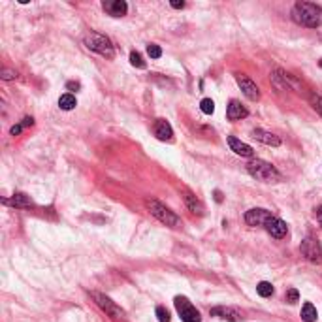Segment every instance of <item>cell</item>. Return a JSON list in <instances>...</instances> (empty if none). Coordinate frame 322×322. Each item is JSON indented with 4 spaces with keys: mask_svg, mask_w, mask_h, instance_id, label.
<instances>
[{
    "mask_svg": "<svg viewBox=\"0 0 322 322\" xmlns=\"http://www.w3.org/2000/svg\"><path fill=\"white\" fill-rule=\"evenodd\" d=\"M175 309L181 315V321L183 322H202V317H200V311L192 305V303L185 298V296H177L175 300Z\"/></svg>",
    "mask_w": 322,
    "mask_h": 322,
    "instance_id": "cell-5",
    "label": "cell"
},
{
    "mask_svg": "<svg viewBox=\"0 0 322 322\" xmlns=\"http://www.w3.org/2000/svg\"><path fill=\"white\" fill-rule=\"evenodd\" d=\"M211 315H213V317H218V319H222V321H228V322H239L241 321V313L237 311V309H232V307H224V305H220V307H213V309H211Z\"/></svg>",
    "mask_w": 322,
    "mask_h": 322,
    "instance_id": "cell-10",
    "label": "cell"
},
{
    "mask_svg": "<svg viewBox=\"0 0 322 322\" xmlns=\"http://www.w3.org/2000/svg\"><path fill=\"white\" fill-rule=\"evenodd\" d=\"M317 309H315V305L313 303H303V307H302V321L303 322H315L317 321Z\"/></svg>",
    "mask_w": 322,
    "mask_h": 322,
    "instance_id": "cell-19",
    "label": "cell"
},
{
    "mask_svg": "<svg viewBox=\"0 0 322 322\" xmlns=\"http://www.w3.org/2000/svg\"><path fill=\"white\" fill-rule=\"evenodd\" d=\"M66 87H68V89H70V91H74V89H76V91H77V89H79V87H81V85H79V83H76V81H70V83H68Z\"/></svg>",
    "mask_w": 322,
    "mask_h": 322,
    "instance_id": "cell-32",
    "label": "cell"
},
{
    "mask_svg": "<svg viewBox=\"0 0 322 322\" xmlns=\"http://www.w3.org/2000/svg\"><path fill=\"white\" fill-rule=\"evenodd\" d=\"M130 64L136 68H145V60H143V57L138 51H132L130 53Z\"/></svg>",
    "mask_w": 322,
    "mask_h": 322,
    "instance_id": "cell-23",
    "label": "cell"
},
{
    "mask_svg": "<svg viewBox=\"0 0 322 322\" xmlns=\"http://www.w3.org/2000/svg\"><path fill=\"white\" fill-rule=\"evenodd\" d=\"M317 218H319V222H321V226H322V206L319 208V211H317Z\"/></svg>",
    "mask_w": 322,
    "mask_h": 322,
    "instance_id": "cell-33",
    "label": "cell"
},
{
    "mask_svg": "<svg viewBox=\"0 0 322 322\" xmlns=\"http://www.w3.org/2000/svg\"><path fill=\"white\" fill-rule=\"evenodd\" d=\"M247 171H249L255 179L262 181V183H277V181L281 179V173L277 171V168L271 166L269 162L260 161V159L249 162V164H247Z\"/></svg>",
    "mask_w": 322,
    "mask_h": 322,
    "instance_id": "cell-2",
    "label": "cell"
},
{
    "mask_svg": "<svg viewBox=\"0 0 322 322\" xmlns=\"http://www.w3.org/2000/svg\"><path fill=\"white\" fill-rule=\"evenodd\" d=\"M21 124H23V126H32V124H34V119H32V117H25Z\"/></svg>",
    "mask_w": 322,
    "mask_h": 322,
    "instance_id": "cell-31",
    "label": "cell"
},
{
    "mask_svg": "<svg viewBox=\"0 0 322 322\" xmlns=\"http://www.w3.org/2000/svg\"><path fill=\"white\" fill-rule=\"evenodd\" d=\"M236 81H237V85H239V89L243 91V95H245L249 100H258V98H260V91H258V87H256V83H253L249 77L236 76Z\"/></svg>",
    "mask_w": 322,
    "mask_h": 322,
    "instance_id": "cell-9",
    "label": "cell"
},
{
    "mask_svg": "<svg viewBox=\"0 0 322 322\" xmlns=\"http://www.w3.org/2000/svg\"><path fill=\"white\" fill-rule=\"evenodd\" d=\"M21 130H23V124H15V126H11L10 132L13 134V136H17V134H21Z\"/></svg>",
    "mask_w": 322,
    "mask_h": 322,
    "instance_id": "cell-30",
    "label": "cell"
},
{
    "mask_svg": "<svg viewBox=\"0 0 322 322\" xmlns=\"http://www.w3.org/2000/svg\"><path fill=\"white\" fill-rule=\"evenodd\" d=\"M171 8L181 10V8H185V2H183V0H173V2H171Z\"/></svg>",
    "mask_w": 322,
    "mask_h": 322,
    "instance_id": "cell-29",
    "label": "cell"
},
{
    "mask_svg": "<svg viewBox=\"0 0 322 322\" xmlns=\"http://www.w3.org/2000/svg\"><path fill=\"white\" fill-rule=\"evenodd\" d=\"M309 102H311L313 109L317 111L319 115H322V96H317V95H311L309 98Z\"/></svg>",
    "mask_w": 322,
    "mask_h": 322,
    "instance_id": "cell-24",
    "label": "cell"
},
{
    "mask_svg": "<svg viewBox=\"0 0 322 322\" xmlns=\"http://www.w3.org/2000/svg\"><path fill=\"white\" fill-rule=\"evenodd\" d=\"M157 317H159V322H170V313L164 307H157Z\"/></svg>",
    "mask_w": 322,
    "mask_h": 322,
    "instance_id": "cell-27",
    "label": "cell"
},
{
    "mask_svg": "<svg viewBox=\"0 0 322 322\" xmlns=\"http://www.w3.org/2000/svg\"><path fill=\"white\" fill-rule=\"evenodd\" d=\"M4 204H10L13 208H30V206H32V200H30V196H27V194L17 192V194L11 196V200H4Z\"/></svg>",
    "mask_w": 322,
    "mask_h": 322,
    "instance_id": "cell-17",
    "label": "cell"
},
{
    "mask_svg": "<svg viewBox=\"0 0 322 322\" xmlns=\"http://www.w3.org/2000/svg\"><path fill=\"white\" fill-rule=\"evenodd\" d=\"M76 106H77L76 96L70 95V93H66V95H62L60 98H58V107H60V109H64V111H70V109H74Z\"/></svg>",
    "mask_w": 322,
    "mask_h": 322,
    "instance_id": "cell-18",
    "label": "cell"
},
{
    "mask_svg": "<svg viewBox=\"0 0 322 322\" xmlns=\"http://www.w3.org/2000/svg\"><path fill=\"white\" fill-rule=\"evenodd\" d=\"M2 79H13L15 77V72H11V70H2Z\"/></svg>",
    "mask_w": 322,
    "mask_h": 322,
    "instance_id": "cell-28",
    "label": "cell"
},
{
    "mask_svg": "<svg viewBox=\"0 0 322 322\" xmlns=\"http://www.w3.org/2000/svg\"><path fill=\"white\" fill-rule=\"evenodd\" d=\"M256 292H258V296H262V298H269L273 294V284L268 283V281H262V283H258V286H256Z\"/></svg>",
    "mask_w": 322,
    "mask_h": 322,
    "instance_id": "cell-21",
    "label": "cell"
},
{
    "mask_svg": "<svg viewBox=\"0 0 322 322\" xmlns=\"http://www.w3.org/2000/svg\"><path fill=\"white\" fill-rule=\"evenodd\" d=\"M93 298H95L96 305H98L107 317H111L113 321H124V311L115 302H111L107 296H104V294H100V292H93Z\"/></svg>",
    "mask_w": 322,
    "mask_h": 322,
    "instance_id": "cell-6",
    "label": "cell"
},
{
    "mask_svg": "<svg viewBox=\"0 0 322 322\" xmlns=\"http://www.w3.org/2000/svg\"><path fill=\"white\" fill-rule=\"evenodd\" d=\"M302 255L313 262V264H322V247L321 243L317 241V239H313V237H305L302 241Z\"/></svg>",
    "mask_w": 322,
    "mask_h": 322,
    "instance_id": "cell-7",
    "label": "cell"
},
{
    "mask_svg": "<svg viewBox=\"0 0 322 322\" xmlns=\"http://www.w3.org/2000/svg\"><path fill=\"white\" fill-rule=\"evenodd\" d=\"M83 42H85V46L91 49V51H95V53L102 55V57H107V58L115 57L113 44H111V40L107 38V36H104V34L91 32V34H87Z\"/></svg>",
    "mask_w": 322,
    "mask_h": 322,
    "instance_id": "cell-3",
    "label": "cell"
},
{
    "mask_svg": "<svg viewBox=\"0 0 322 322\" xmlns=\"http://www.w3.org/2000/svg\"><path fill=\"white\" fill-rule=\"evenodd\" d=\"M185 204L189 206V209L192 211V213H198V215L204 213V206L196 200V196H192V194H185Z\"/></svg>",
    "mask_w": 322,
    "mask_h": 322,
    "instance_id": "cell-20",
    "label": "cell"
},
{
    "mask_svg": "<svg viewBox=\"0 0 322 322\" xmlns=\"http://www.w3.org/2000/svg\"><path fill=\"white\" fill-rule=\"evenodd\" d=\"M200 109H202L206 115H211L215 111V102H213L211 98H204V100L200 102Z\"/></svg>",
    "mask_w": 322,
    "mask_h": 322,
    "instance_id": "cell-22",
    "label": "cell"
},
{
    "mask_svg": "<svg viewBox=\"0 0 322 322\" xmlns=\"http://www.w3.org/2000/svg\"><path fill=\"white\" fill-rule=\"evenodd\" d=\"M253 138H255V140H258V142L266 143V145H273V147L281 145L279 136L268 132V130H262V128H255V130H253Z\"/></svg>",
    "mask_w": 322,
    "mask_h": 322,
    "instance_id": "cell-14",
    "label": "cell"
},
{
    "mask_svg": "<svg viewBox=\"0 0 322 322\" xmlns=\"http://www.w3.org/2000/svg\"><path fill=\"white\" fill-rule=\"evenodd\" d=\"M284 296H286V302L288 303H296L298 300H300V292H298L296 288H288Z\"/></svg>",
    "mask_w": 322,
    "mask_h": 322,
    "instance_id": "cell-26",
    "label": "cell"
},
{
    "mask_svg": "<svg viewBox=\"0 0 322 322\" xmlns=\"http://www.w3.org/2000/svg\"><path fill=\"white\" fill-rule=\"evenodd\" d=\"M271 218V213L268 211V209H262V208H255V209H249L245 213V222L249 226H260V224H264Z\"/></svg>",
    "mask_w": 322,
    "mask_h": 322,
    "instance_id": "cell-8",
    "label": "cell"
},
{
    "mask_svg": "<svg viewBox=\"0 0 322 322\" xmlns=\"http://www.w3.org/2000/svg\"><path fill=\"white\" fill-rule=\"evenodd\" d=\"M155 136L162 140V142H170L171 136H173V130H171V126L168 121H164V119H159L157 123H155Z\"/></svg>",
    "mask_w": 322,
    "mask_h": 322,
    "instance_id": "cell-15",
    "label": "cell"
},
{
    "mask_svg": "<svg viewBox=\"0 0 322 322\" xmlns=\"http://www.w3.org/2000/svg\"><path fill=\"white\" fill-rule=\"evenodd\" d=\"M102 8L113 17H123L124 13L128 11V4L124 0H106L102 4Z\"/></svg>",
    "mask_w": 322,
    "mask_h": 322,
    "instance_id": "cell-11",
    "label": "cell"
},
{
    "mask_svg": "<svg viewBox=\"0 0 322 322\" xmlns=\"http://www.w3.org/2000/svg\"><path fill=\"white\" fill-rule=\"evenodd\" d=\"M266 230H268L273 237L281 239V237L286 236V222L277 217H271L268 222H266Z\"/></svg>",
    "mask_w": 322,
    "mask_h": 322,
    "instance_id": "cell-13",
    "label": "cell"
},
{
    "mask_svg": "<svg viewBox=\"0 0 322 322\" xmlns=\"http://www.w3.org/2000/svg\"><path fill=\"white\" fill-rule=\"evenodd\" d=\"M147 208L151 211L153 217H157L161 222H164L166 226H179V217L170 211V209L166 208V206H162L161 202H157V200H151V202H147Z\"/></svg>",
    "mask_w": 322,
    "mask_h": 322,
    "instance_id": "cell-4",
    "label": "cell"
},
{
    "mask_svg": "<svg viewBox=\"0 0 322 322\" xmlns=\"http://www.w3.org/2000/svg\"><path fill=\"white\" fill-rule=\"evenodd\" d=\"M147 55L151 58H161L162 57V49L157 46V44H149L147 46Z\"/></svg>",
    "mask_w": 322,
    "mask_h": 322,
    "instance_id": "cell-25",
    "label": "cell"
},
{
    "mask_svg": "<svg viewBox=\"0 0 322 322\" xmlns=\"http://www.w3.org/2000/svg\"><path fill=\"white\" fill-rule=\"evenodd\" d=\"M228 145H230V149L236 153V155H241V157H255V149L251 147V145H247L243 143L241 140H237L234 136H228Z\"/></svg>",
    "mask_w": 322,
    "mask_h": 322,
    "instance_id": "cell-12",
    "label": "cell"
},
{
    "mask_svg": "<svg viewBox=\"0 0 322 322\" xmlns=\"http://www.w3.org/2000/svg\"><path fill=\"white\" fill-rule=\"evenodd\" d=\"M226 115H228V119H230V121H239V119L247 117V115H249V111H247L245 107L239 104L237 100H232V102L228 104Z\"/></svg>",
    "mask_w": 322,
    "mask_h": 322,
    "instance_id": "cell-16",
    "label": "cell"
},
{
    "mask_svg": "<svg viewBox=\"0 0 322 322\" xmlns=\"http://www.w3.org/2000/svg\"><path fill=\"white\" fill-rule=\"evenodd\" d=\"M319 64H321V68H322V58H321V62H319Z\"/></svg>",
    "mask_w": 322,
    "mask_h": 322,
    "instance_id": "cell-35",
    "label": "cell"
},
{
    "mask_svg": "<svg viewBox=\"0 0 322 322\" xmlns=\"http://www.w3.org/2000/svg\"><path fill=\"white\" fill-rule=\"evenodd\" d=\"M292 19L302 27L319 29L322 27V8L311 2H298L292 8Z\"/></svg>",
    "mask_w": 322,
    "mask_h": 322,
    "instance_id": "cell-1",
    "label": "cell"
},
{
    "mask_svg": "<svg viewBox=\"0 0 322 322\" xmlns=\"http://www.w3.org/2000/svg\"><path fill=\"white\" fill-rule=\"evenodd\" d=\"M215 200H217V202H220V200H222V196H220V192H218V190L215 192Z\"/></svg>",
    "mask_w": 322,
    "mask_h": 322,
    "instance_id": "cell-34",
    "label": "cell"
}]
</instances>
